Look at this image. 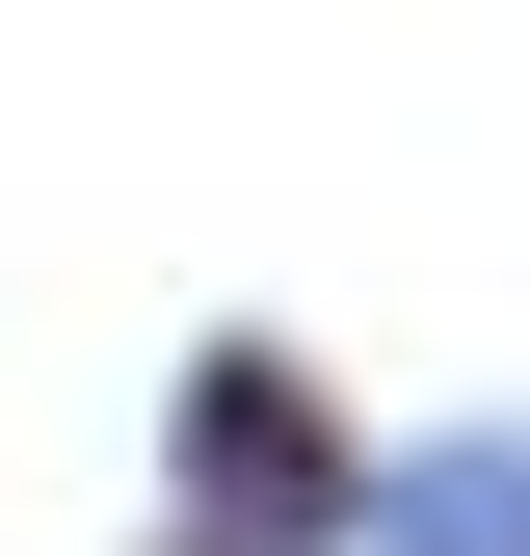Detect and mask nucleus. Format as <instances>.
<instances>
[{"mask_svg":"<svg viewBox=\"0 0 530 556\" xmlns=\"http://www.w3.org/2000/svg\"><path fill=\"white\" fill-rule=\"evenodd\" d=\"M132 556H371V425L292 318H213L160 371V530Z\"/></svg>","mask_w":530,"mask_h":556,"instance_id":"nucleus-1","label":"nucleus"},{"mask_svg":"<svg viewBox=\"0 0 530 556\" xmlns=\"http://www.w3.org/2000/svg\"><path fill=\"white\" fill-rule=\"evenodd\" d=\"M371 556H530V397H478V425L371 451Z\"/></svg>","mask_w":530,"mask_h":556,"instance_id":"nucleus-2","label":"nucleus"}]
</instances>
